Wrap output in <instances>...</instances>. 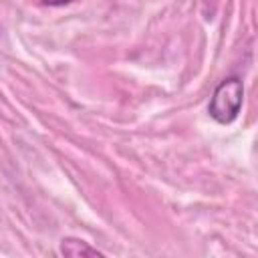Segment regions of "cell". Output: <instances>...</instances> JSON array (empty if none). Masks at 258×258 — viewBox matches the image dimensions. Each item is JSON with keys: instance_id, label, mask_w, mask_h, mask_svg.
Returning a JSON list of instances; mask_svg holds the SVG:
<instances>
[{"instance_id": "cell-1", "label": "cell", "mask_w": 258, "mask_h": 258, "mask_svg": "<svg viewBox=\"0 0 258 258\" xmlns=\"http://www.w3.org/2000/svg\"><path fill=\"white\" fill-rule=\"evenodd\" d=\"M242 99H244L242 81L238 77H228L216 87L210 99V105H208V113L214 121L228 125L238 117L242 109Z\"/></svg>"}, {"instance_id": "cell-2", "label": "cell", "mask_w": 258, "mask_h": 258, "mask_svg": "<svg viewBox=\"0 0 258 258\" xmlns=\"http://www.w3.org/2000/svg\"><path fill=\"white\" fill-rule=\"evenodd\" d=\"M60 254L71 256V258H87V256H103L97 248L89 246L85 240L79 238H62L60 242Z\"/></svg>"}, {"instance_id": "cell-3", "label": "cell", "mask_w": 258, "mask_h": 258, "mask_svg": "<svg viewBox=\"0 0 258 258\" xmlns=\"http://www.w3.org/2000/svg\"><path fill=\"white\" fill-rule=\"evenodd\" d=\"M69 2H73V0H40V4H44V6H64Z\"/></svg>"}]
</instances>
